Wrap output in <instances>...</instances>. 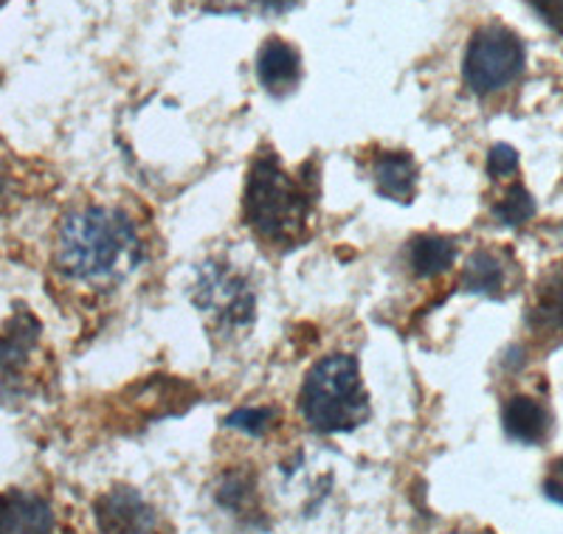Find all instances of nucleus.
<instances>
[{
    "instance_id": "1",
    "label": "nucleus",
    "mask_w": 563,
    "mask_h": 534,
    "mask_svg": "<svg viewBox=\"0 0 563 534\" xmlns=\"http://www.w3.org/2000/svg\"><path fill=\"white\" fill-rule=\"evenodd\" d=\"M141 262L133 220L108 205L68 214L57 234V267L74 281H110Z\"/></svg>"
},
{
    "instance_id": "2",
    "label": "nucleus",
    "mask_w": 563,
    "mask_h": 534,
    "mask_svg": "<svg viewBox=\"0 0 563 534\" xmlns=\"http://www.w3.org/2000/svg\"><path fill=\"white\" fill-rule=\"evenodd\" d=\"M310 191L308 186L290 178L276 155H260L249 173L245 183V223L256 231V236L290 245L308 229L310 220Z\"/></svg>"
},
{
    "instance_id": "3",
    "label": "nucleus",
    "mask_w": 563,
    "mask_h": 534,
    "mask_svg": "<svg viewBox=\"0 0 563 534\" xmlns=\"http://www.w3.org/2000/svg\"><path fill=\"white\" fill-rule=\"evenodd\" d=\"M301 420L319 433H350L369 420V397L352 355H327L299 391Z\"/></svg>"
},
{
    "instance_id": "4",
    "label": "nucleus",
    "mask_w": 563,
    "mask_h": 534,
    "mask_svg": "<svg viewBox=\"0 0 563 534\" xmlns=\"http://www.w3.org/2000/svg\"><path fill=\"white\" fill-rule=\"evenodd\" d=\"M521 70H525V45L510 29L485 26L467 43L462 77L476 96L507 88L521 77Z\"/></svg>"
},
{
    "instance_id": "5",
    "label": "nucleus",
    "mask_w": 563,
    "mask_h": 534,
    "mask_svg": "<svg viewBox=\"0 0 563 534\" xmlns=\"http://www.w3.org/2000/svg\"><path fill=\"white\" fill-rule=\"evenodd\" d=\"M192 301L220 330H240V326L254 321L256 299L251 293L249 281L223 262H209V265L200 267Z\"/></svg>"
},
{
    "instance_id": "6",
    "label": "nucleus",
    "mask_w": 563,
    "mask_h": 534,
    "mask_svg": "<svg viewBox=\"0 0 563 534\" xmlns=\"http://www.w3.org/2000/svg\"><path fill=\"white\" fill-rule=\"evenodd\" d=\"M97 526L102 534H155L158 518L141 492L119 487L97 501Z\"/></svg>"
},
{
    "instance_id": "7",
    "label": "nucleus",
    "mask_w": 563,
    "mask_h": 534,
    "mask_svg": "<svg viewBox=\"0 0 563 534\" xmlns=\"http://www.w3.org/2000/svg\"><path fill=\"white\" fill-rule=\"evenodd\" d=\"M54 512L34 492H0V534H52Z\"/></svg>"
},
{
    "instance_id": "8",
    "label": "nucleus",
    "mask_w": 563,
    "mask_h": 534,
    "mask_svg": "<svg viewBox=\"0 0 563 534\" xmlns=\"http://www.w3.org/2000/svg\"><path fill=\"white\" fill-rule=\"evenodd\" d=\"M301 77L299 54L290 43L282 37L265 40L260 54H256V79L268 93H288L296 88Z\"/></svg>"
},
{
    "instance_id": "9",
    "label": "nucleus",
    "mask_w": 563,
    "mask_h": 534,
    "mask_svg": "<svg viewBox=\"0 0 563 534\" xmlns=\"http://www.w3.org/2000/svg\"><path fill=\"white\" fill-rule=\"evenodd\" d=\"M501 425L505 433L512 442H521V445H541V442L550 436V411L532 397L519 394L510 397L501 408Z\"/></svg>"
},
{
    "instance_id": "10",
    "label": "nucleus",
    "mask_w": 563,
    "mask_h": 534,
    "mask_svg": "<svg viewBox=\"0 0 563 534\" xmlns=\"http://www.w3.org/2000/svg\"><path fill=\"white\" fill-rule=\"evenodd\" d=\"M372 178L380 198L395 200V203H411L420 180L415 158L406 153H384L372 164Z\"/></svg>"
},
{
    "instance_id": "11",
    "label": "nucleus",
    "mask_w": 563,
    "mask_h": 534,
    "mask_svg": "<svg viewBox=\"0 0 563 534\" xmlns=\"http://www.w3.org/2000/svg\"><path fill=\"white\" fill-rule=\"evenodd\" d=\"M409 262L411 270H415L420 279H434V276L451 270L456 262V245L449 236L437 234H422L417 240H411L409 248Z\"/></svg>"
},
{
    "instance_id": "12",
    "label": "nucleus",
    "mask_w": 563,
    "mask_h": 534,
    "mask_svg": "<svg viewBox=\"0 0 563 534\" xmlns=\"http://www.w3.org/2000/svg\"><path fill=\"white\" fill-rule=\"evenodd\" d=\"M462 287H465L467 293L496 299L505 290V267H501V262L490 251H476L465 262Z\"/></svg>"
},
{
    "instance_id": "13",
    "label": "nucleus",
    "mask_w": 563,
    "mask_h": 534,
    "mask_svg": "<svg viewBox=\"0 0 563 534\" xmlns=\"http://www.w3.org/2000/svg\"><path fill=\"white\" fill-rule=\"evenodd\" d=\"M37 332L40 324L32 315H18L7 326V332L0 335V371H12L26 363L29 352H32L34 341H37Z\"/></svg>"
},
{
    "instance_id": "14",
    "label": "nucleus",
    "mask_w": 563,
    "mask_h": 534,
    "mask_svg": "<svg viewBox=\"0 0 563 534\" xmlns=\"http://www.w3.org/2000/svg\"><path fill=\"white\" fill-rule=\"evenodd\" d=\"M532 321L538 330L563 335V274L550 276L538 287V301L532 310Z\"/></svg>"
},
{
    "instance_id": "15",
    "label": "nucleus",
    "mask_w": 563,
    "mask_h": 534,
    "mask_svg": "<svg viewBox=\"0 0 563 534\" xmlns=\"http://www.w3.org/2000/svg\"><path fill=\"white\" fill-rule=\"evenodd\" d=\"M493 216H496L501 225H512V229H516V225H525L527 220L536 216V200H532V194L525 186L516 183L510 186V191H507L499 203L493 205Z\"/></svg>"
},
{
    "instance_id": "16",
    "label": "nucleus",
    "mask_w": 563,
    "mask_h": 534,
    "mask_svg": "<svg viewBox=\"0 0 563 534\" xmlns=\"http://www.w3.org/2000/svg\"><path fill=\"white\" fill-rule=\"evenodd\" d=\"M218 503L220 507L231 509V512H243L251 501H254V478L245 472H229L223 476L218 487Z\"/></svg>"
},
{
    "instance_id": "17",
    "label": "nucleus",
    "mask_w": 563,
    "mask_h": 534,
    "mask_svg": "<svg viewBox=\"0 0 563 534\" xmlns=\"http://www.w3.org/2000/svg\"><path fill=\"white\" fill-rule=\"evenodd\" d=\"M274 408H238V411H231L225 425L249 433V436H263L274 425Z\"/></svg>"
},
{
    "instance_id": "18",
    "label": "nucleus",
    "mask_w": 563,
    "mask_h": 534,
    "mask_svg": "<svg viewBox=\"0 0 563 534\" xmlns=\"http://www.w3.org/2000/svg\"><path fill=\"white\" fill-rule=\"evenodd\" d=\"M519 169V153L510 147V144H496L487 153V173L493 178H505V175H512Z\"/></svg>"
},
{
    "instance_id": "19",
    "label": "nucleus",
    "mask_w": 563,
    "mask_h": 534,
    "mask_svg": "<svg viewBox=\"0 0 563 534\" xmlns=\"http://www.w3.org/2000/svg\"><path fill=\"white\" fill-rule=\"evenodd\" d=\"M532 9L541 14L547 26L555 29L558 34H563V0H530Z\"/></svg>"
},
{
    "instance_id": "20",
    "label": "nucleus",
    "mask_w": 563,
    "mask_h": 534,
    "mask_svg": "<svg viewBox=\"0 0 563 534\" xmlns=\"http://www.w3.org/2000/svg\"><path fill=\"white\" fill-rule=\"evenodd\" d=\"M544 496L550 498V501L563 503V458L550 467V476H547L544 481Z\"/></svg>"
},
{
    "instance_id": "21",
    "label": "nucleus",
    "mask_w": 563,
    "mask_h": 534,
    "mask_svg": "<svg viewBox=\"0 0 563 534\" xmlns=\"http://www.w3.org/2000/svg\"><path fill=\"white\" fill-rule=\"evenodd\" d=\"M299 0H260V7L271 14H285L296 7Z\"/></svg>"
}]
</instances>
